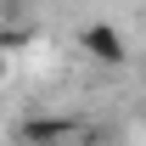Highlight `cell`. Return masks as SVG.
Listing matches in <instances>:
<instances>
[{"label":"cell","instance_id":"6da1fadb","mask_svg":"<svg viewBox=\"0 0 146 146\" xmlns=\"http://www.w3.org/2000/svg\"><path fill=\"white\" fill-rule=\"evenodd\" d=\"M84 51L96 56V62H101V68H118V62H124L129 56V45H124V34H118V28H112V23H84Z\"/></svg>","mask_w":146,"mask_h":146},{"label":"cell","instance_id":"7a4b0ae2","mask_svg":"<svg viewBox=\"0 0 146 146\" xmlns=\"http://www.w3.org/2000/svg\"><path fill=\"white\" fill-rule=\"evenodd\" d=\"M73 135H79V118H56V112L23 124V141L28 146H62V141H73Z\"/></svg>","mask_w":146,"mask_h":146},{"label":"cell","instance_id":"3957f363","mask_svg":"<svg viewBox=\"0 0 146 146\" xmlns=\"http://www.w3.org/2000/svg\"><path fill=\"white\" fill-rule=\"evenodd\" d=\"M28 39H34V28H6V34H0V51H6V45H28Z\"/></svg>","mask_w":146,"mask_h":146},{"label":"cell","instance_id":"277c9868","mask_svg":"<svg viewBox=\"0 0 146 146\" xmlns=\"http://www.w3.org/2000/svg\"><path fill=\"white\" fill-rule=\"evenodd\" d=\"M0 84H6V56H0Z\"/></svg>","mask_w":146,"mask_h":146}]
</instances>
